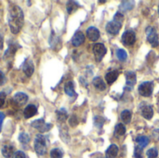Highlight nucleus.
Here are the masks:
<instances>
[{
	"instance_id": "obj_1",
	"label": "nucleus",
	"mask_w": 159,
	"mask_h": 158,
	"mask_svg": "<svg viewBox=\"0 0 159 158\" xmlns=\"http://www.w3.org/2000/svg\"><path fill=\"white\" fill-rule=\"evenodd\" d=\"M7 21L12 34H16L20 33L24 23V14L19 6L13 5L9 8L7 14Z\"/></svg>"
},
{
	"instance_id": "obj_2",
	"label": "nucleus",
	"mask_w": 159,
	"mask_h": 158,
	"mask_svg": "<svg viewBox=\"0 0 159 158\" xmlns=\"http://www.w3.org/2000/svg\"><path fill=\"white\" fill-rule=\"evenodd\" d=\"M34 151L38 156H44L47 153V140L43 135H36L34 139Z\"/></svg>"
},
{
	"instance_id": "obj_3",
	"label": "nucleus",
	"mask_w": 159,
	"mask_h": 158,
	"mask_svg": "<svg viewBox=\"0 0 159 158\" xmlns=\"http://www.w3.org/2000/svg\"><path fill=\"white\" fill-rule=\"evenodd\" d=\"M139 93L143 97H150L154 91V83L150 81H146L142 83L139 86Z\"/></svg>"
},
{
	"instance_id": "obj_4",
	"label": "nucleus",
	"mask_w": 159,
	"mask_h": 158,
	"mask_svg": "<svg viewBox=\"0 0 159 158\" xmlns=\"http://www.w3.org/2000/svg\"><path fill=\"white\" fill-rule=\"evenodd\" d=\"M146 34H147V40L152 45V47H156L159 45L158 34L156 31V29L152 26L147 27L146 29Z\"/></svg>"
},
{
	"instance_id": "obj_5",
	"label": "nucleus",
	"mask_w": 159,
	"mask_h": 158,
	"mask_svg": "<svg viewBox=\"0 0 159 158\" xmlns=\"http://www.w3.org/2000/svg\"><path fill=\"white\" fill-rule=\"evenodd\" d=\"M121 41L122 43L127 46V47H129V46H132L135 42H136V34L133 31L131 30H129V31H126L123 34H122V37H121Z\"/></svg>"
},
{
	"instance_id": "obj_6",
	"label": "nucleus",
	"mask_w": 159,
	"mask_h": 158,
	"mask_svg": "<svg viewBox=\"0 0 159 158\" xmlns=\"http://www.w3.org/2000/svg\"><path fill=\"white\" fill-rule=\"evenodd\" d=\"M93 52H94L96 61H101L102 60V58L104 57V55L106 54L107 49H106V47H104L103 44L97 43V44H95L94 47H93Z\"/></svg>"
},
{
	"instance_id": "obj_7",
	"label": "nucleus",
	"mask_w": 159,
	"mask_h": 158,
	"mask_svg": "<svg viewBox=\"0 0 159 158\" xmlns=\"http://www.w3.org/2000/svg\"><path fill=\"white\" fill-rule=\"evenodd\" d=\"M121 27H122V22L114 20L112 21H109L106 24V31L110 34H117L119 33Z\"/></svg>"
},
{
	"instance_id": "obj_8",
	"label": "nucleus",
	"mask_w": 159,
	"mask_h": 158,
	"mask_svg": "<svg viewBox=\"0 0 159 158\" xmlns=\"http://www.w3.org/2000/svg\"><path fill=\"white\" fill-rule=\"evenodd\" d=\"M22 71L26 74V76H28V77L32 76V74L34 72V65L31 59H29V58L25 59V61L22 63Z\"/></svg>"
},
{
	"instance_id": "obj_9",
	"label": "nucleus",
	"mask_w": 159,
	"mask_h": 158,
	"mask_svg": "<svg viewBox=\"0 0 159 158\" xmlns=\"http://www.w3.org/2000/svg\"><path fill=\"white\" fill-rule=\"evenodd\" d=\"M14 151H15V147L12 143H7L2 147V155L5 158H13L14 156Z\"/></svg>"
},
{
	"instance_id": "obj_10",
	"label": "nucleus",
	"mask_w": 159,
	"mask_h": 158,
	"mask_svg": "<svg viewBox=\"0 0 159 158\" xmlns=\"http://www.w3.org/2000/svg\"><path fill=\"white\" fill-rule=\"evenodd\" d=\"M84 42H85V34L80 31L76 32L72 38V45L74 47H77L81 46Z\"/></svg>"
},
{
	"instance_id": "obj_11",
	"label": "nucleus",
	"mask_w": 159,
	"mask_h": 158,
	"mask_svg": "<svg viewBox=\"0 0 159 158\" xmlns=\"http://www.w3.org/2000/svg\"><path fill=\"white\" fill-rule=\"evenodd\" d=\"M13 101L16 104H18L19 106H21V105H24L27 101H28V96L23 93V92H18L14 95L13 97Z\"/></svg>"
},
{
	"instance_id": "obj_12",
	"label": "nucleus",
	"mask_w": 159,
	"mask_h": 158,
	"mask_svg": "<svg viewBox=\"0 0 159 158\" xmlns=\"http://www.w3.org/2000/svg\"><path fill=\"white\" fill-rule=\"evenodd\" d=\"M100 31L96 27L91 26L87 30V36L90 41H97L100 38Z\"/></svg>"
},
{
	"instance_id": "obj_13",
	"label": "nucleus",
	"mask_w": 159,
	"mask_h": 158,
	"mask_svg": "<svg viewBox=\"0 0 159 158\" xmlns=\"http://www.w3.org/2000/svg\"><path fill=\"white\" fill-rule=\"evenodd\" d=\"M37 114V108L34 104H29L25 107L23 111V115L25 118H31Z\"/></svg>"
},
{
	"instance_id": "obj_14",
	"label": "nucleus",
	"mask_w": 159,
	"mask_h": 158,
	"mask_svg": "<svg viewBox=\"0 0 159 158\" xmlns=\"http://www.w3.org/2000/svg\"><path fill=\"white\" fill-rule=\"evenodd\" d=\"M119 73L116 70H112L109 71L106 74H105V80L107 82V84L112 85L113 83H115L116 81V79L118 78Z\"/></svg>"
},
{
	"instance_id": "obj_15",
	"label": "nucleus",
	"mask_w": 159,
	"mask_h": 158,
	"mask_svg": "<svg viewBox=\"0 0 159 158\" xmlns=\"http://www.w3.org/2000/svg\"><path fill=\"white\" fill-rule=\"evenodd\" d=\"M136 74L132 71H128L126 73V84L128 87H133L136 84Z\"/></svg>"
},
{
	"instance_id": "obj_16",
	"label": "nucleus",
	"mask_w": 159,
	"mask_h": 158,
	"mask_svg": "<svg viewBox=\"0 0 159 158\" xmlns=\"http://www.w3.org/2000/svg\"><path fill=\"white\" fill-rule=\"evenodd\" d=\"M92 84L95 87V88L98 89V90H100V91H103V90L106 89V85H105L104 81L102 80V78L100 77V76L95 77L92 80Z\"/></svg>"
},
{
	"instance_id": "obj_17",
	"label": "nucleus",
	"mask_w": 159,
	"mask_h": 158,
	"mask_svg": "<svg viewBox=\"0 0 159 158\" xmlns=\"http://www.w3.org/2000/svg\"><path fill=\"white\" fill-rule=\"evenodd\" d=\"M118 155V147L116 144H111L105 152L106 158H116Z\"/></svg>"
},
{
	"instance_id": "obj_18",
	"label": "nucleus",
	"mask_w": 159,
	"mask_h": 158,
	"mask_svg": "<svg viewBox=\"0 0 159 158\" xmlns=\"http://www.w3.org/2000/svg\"><path fill=\"white\" fill-rule=\"evenodd\" d=\"M142 115L147 119V120H151L153 118L154 115V109L151 105H145L143 109H142Z\"/></svg>"
},
{
	"instance_id": "obj_19",
	"label": "nucleus",
	"mask_w": 159,
	"mask_h": 158,
	"mask_svg": "<svg viewBox=\"0 0 159 158\" xmlns=\"http://www.w3.org/2000/svg\"><path fill=\"white\" fill-rule=\"evenodd\" d=\"M64 91L70 97H74V96L76 95V93L75 91V84H74L73 81H68L65 84V86H64Z\"/></svg>"
},
{
	"instance_id": "obj_20",
	"label": "nucleus",
	"mask_w": 159,
	"mask_h": 158,
	"mask_svg": "<svg viewBox=\"0 0 159 158\" xmlns=\"http://www.w3.org/2000/svg\"><path fill=\"white\" fill-rule=\"evenodd\" d=\"M56 115H57V119L59 122L61 123H64L68 117V114L66 112V110L64 108H61L60 110H57L56 111Z\"/></svg>"
},
{
	"instance_id": "obj_21",
	"label": "nucleus",
	"mask_w": 159,
	"mask_h": 158,
	"mask_svg": "<svg viewBox=\"0 0 159 158\" xmlns=\"http://www.w3.org/2000/svg\"><path fill=\"white\" fill-rule=\"evenodd\" d=\"M135 6V2L134 1H122L120 4V9L124 12V11H129L131 10Z\"/></svg>"
},
{
	"instance_id": "obj_22",
	"label": "nucleus",
	"mask_w": 159,
	"mask_h": 158,
	"mask_svg": "<svg viewBox=\"0 0 159 158\" xmlns=\"http://www.w3.org/2000/svg\"><path fill=\"white\" fill-rule=\"evenodd\" d=\"M136 142H137V146L143 149L149 144V139L146 136H138L136 138Z\"/></svg>"
},
{
	"instance_id": "obj_23",
	"label": "nucleus",
	"mask_w": 159,
	"mask_h": 158,
	"mask_svg": "<svg viewBox=\"0 0 159 158\" xmlns=\"http://www.w3.org/2000/svg\"><path fill=\"white\" fill-rule=\"evenodd\" d=\"M60 136L61 138V140L65 142L68 143L70 142V135L68 133V130L66 128L64 127H60Z\"/></svg>"
},
{
	"instance_id": "obj_24",
	"label": "nucleus",
	"mask_w": 159,
	"mask_h": 158,
	"mask_svg": "<svg viewBox=\"0 0 159 158\" xmlns=\"http://www.w3.org/2000/svg\"><path fill=\"white\" fill-rule=\"evenodd\" d=\"M45 125H46V122H45V120H44L43 118H40V119L34 120V121H33V122L31 123V126H32L33 128H34V129H38L40 132L42 131V129H43V128H44V126H45Z\"/></svg>"
},
{
	"instance_id": "obj_25",
	"label": "nucleus",
	"mask_w": 159,
	"mask_h": 158,
	"mask_svg": "<svg viewBox=\"0 0 159 158\" xmlns=\"http://www.w3.org/2000/svg\"><path fill=\"white\" fill-rule=\"evenodd\" d=\"M121 120L124 124H129L131 121V113L129 110H125L121 113Z\"/></svg>"
},
{
	"instance_id": "obj_26",
	"label": "nucleus",
	"mask_w": 159,
	"mask_h": 158,
	"mask_svg": "<svg viewBox=\"0 0 159 158\" xmlns=\"http://www.w3.org/2000/svg\"><path fill=\"white\" fill-rule=\"evenodd\" d=\"M78 3L75 2V1H68L67 2V5H66V7H67V11L69 14L73 13L74 11H75L77 8H78Z\"/></svg>"
},
{
	"instance_id": "obj_27",
	"label": "nucleus",
	"mask_w": 159,
	"mask_h": 158,
	"mask_svg": "<svg viewBox=\"0 0 159 158\" xmlns=\"http://www.w3.org/2000/svg\"><path fill=\"white\" fill-rule=\"evenodd\" d=\"M105 122V118H103L102 116L100 115H96L94 117V126L98 129H102L103 124Z\"/></svg>"
},
{
	"instance_id": "obj_28",
	"label": "nucleus",
	"mask_w": 159,
	"mask_h": 158,
	"mask_svg": "<svg viewBox=\"0 0 159 158\" xmlns=\"http://www.w3.org/2000/svg\"><path fill=\"white\" fill-rule=\"evenodd\" d=\"M63 152L59 148H54L50 151V158H62Z\"/></svg>"
},
{
	"instance_id": "obj_29",
	"label": "nucleus",
	"mask_w": 159,
	"mask_h": 158,
	"mask_svg": "<svg viewBox=\"0 0 159 158\" xmlns=\"http://www.w3.org/2000/svg\"><path fill=\"white\" fill-rule=\"evenodd\" d=\"M116 57L120 61H125L128 58V53L126 52L125 49L120 48L116 51Z\"/></svg>"
},
{
	"instance_id": "obj_30",
	"label": "nucleus",
	"mask_w": 159,
	"mask_h": 158,
	"mask_svg": "<svg viewBox=\"0 0 159 158\" xmlns=\"http://www.w3.org/2000/svg\"><path fill=\"white\" fill-rule=\"evenodd\" d=\"M115 133L117 136H123L126 133V128L123 124H117L115 129Z\"/></svg>"
},
{
	"instance_id": "obj_31",
	"label": "nucleus",
	"mask_w": 159,
	"mask_h": 158,
	"mask_svg": "<svg viewBox=\"0 0 159 158\" xmlns=\"http://www.w3.org/2000/svg\"><path fill=\"white\" fill-rule=\"evenodd\" d=\"M19 141L22 144L29 143V142H30V136H29V134H27L26 132H21L19 135Z\"/></svg>"
},
{
	"instance_id": "obj_32",
	"label": "nucleus",
	"mask_w": 159,
	"mask_h": 158,
	"mask_svg": "<svg viewBox=\"0 0 159 158\" xmlns=\"http://www.w3.org/2000/svg\"><path fill=\"white\" fill-rule=\"evenodd\" d=\"M147 157L148 158H157L158 156V151L156 148H151L147 151Z\"/></svg>"
},
{
	"instance_id": "obj_33",
	"label": "nucleus",
	"mask_w": 159,
	"mask_h": 158,
	"mask_svg": "<svg viewBox=\"0 0 159 158\" xmlns=\"http://www.w3.org/2000/svg\"><path fill=\"white\" fill-rule=\"evenodd\" d=\"M143 148L139 147V146H136L135 147V151H134V157L135 158H143Z\"/></svg>"
},
{
	"instance_id": "obj_34",
	"label": "nucleus",
	"mask_w": 159,
	"mask_h": 158,
	"mask_svg": "<svg viewBox=\"0 0 159 158\" xmlns=\"http://www.w3.org/2000/svg\"><path fill=\"white\" fill-rule=\"evenodd\" d=\"M16 52V47H14V45H11V44H9V47H8V49L7 50V52H6V56H12L14 53Z\"/></svg>"
},
{
	"instance_id": "obj_35",
	"label": "nucleus",
	"mask_w": 159,
	"mask_h": 158,
	"mask_svg": "<svg viewBox=\"0 0 159 158\" xmlns=\"http://www.w3.org/2000/svg\"><path fill=\"white\" fill-rule=\"evenodd\" d=\"M114 20H117V21H120L123 23V20H124V15L121 13V12H116V15L114 16Z\"/></svg>"
},
{
	"instance_id": "obj_36",
	"label": "nucleus",
	"mask_w": 159,
	"mask_h": 158,
	"mask_svg": "<svg viewBox=\"0 0 159 158\" xmlns=\"http://www.w3.org/2000/svg\"><path fill=\"white\" fill-rule=\"evenodd\" d=\"M69 124L71 125V127H75V126L78 124V121H77V118H76L75 115H73V116L70 117V119H69Z\"/></svg>"
},
{
	"instance_id": "obj_37",
	"label": "nucleus",
	"mask_w": 159,
	"mask_h": 158,
	"mask_svg": "<svg viewBox=\"0 0 159 158\" xmlns=\"http://www.w3.org/2000/svg\"><path fill=\"white\" fill-rule=\"evenodd\" d=\"M6 98H7V94L5 92H0V108L5 104Z\"/></svg>"
},
{
	"instance_id": "obj_38",
	"label": "nucleus",
	"mask_w": 159,
	"mask_h": 158,
	"mask_svg": "<svg viewBox=\"0 0 159 158\" xmlns=\"http://www.w3.org/2000/svg\"><path fill=\"white\" fill-rule=\"evenodd\" d=\"M13 158H26V156H25V154L22 151H17L14 154Z\"/></svg>"
},
{
	"instance_id": "obj_39",
	"label": "nucleus",
	"mask_w": 159,
	"mask_h": 158,
	"mask_svg": "<svg viewBox=\"0 0 159 158\" xmlns=\"http://www.w3.org/2000/svg\"><path fill=\"white\" fill-rule=\"evenodd\" d=\"M6 81H7V79H6L4 73L2 71H0V85H4L6 83Z\"/></svg>"
},
{
	"instance_id": "obj_40",
	"label": "nucleus",
	"mask_w": 159,
	"mask_h": 158,
	"mask_svg": "<svg viewBox=\"0 0 159 158\" xmlns=\"http://www.w3.org/2000/svg\"><path fill=\"white\" fill-rule=\"evenodd\" d=\"M5 114L4 113H2V112H0V132H1V130H2V126H3V122H4V120H5Z\"/></svg>"
},
{
	"instance_id": "obj_41",
	"label": "nucleus",
	"mask_w": 159,
	"mask_h": 158,
	"mask_svg": "<svg viewBox=\"0 0 159 158\" xmlns=\"http://www.w3.org/2000/svg\"><path fill=\"white\" fill-rule=\"evenodd\" d=\"M153 136L156 139V141H159V129H155L153 131Z\"/></svg>"
},
{
	"instance_id": "obj_42",
	"label": "nucleus",
	"mask_w": 159,
	"mask_h": 158,
	"mask_svg": "<svg viewBox=\"0 0 159 158\" xmlns=\"http://www.w3.org/2000/svg\"><path fill=\"white\" fill-rule=\"evenodd\" d=\"M158 15H159V7H158Z\"/></svg>"
},
{
	"instance_id": "obj_43",
	"label": "nucleus",
	"mask_w": 159,
	"mask_h": 158,
	"mask_svg": "<svg viewBox=\"0 0 159 158\" xmlns=\"http://www.w3.org/2000/svg\"><path fill=\"white\" fill-rule=\"evenodd\" d=\"M101 158H103V157H101Z\"/></svg>"
}]
</instances>
